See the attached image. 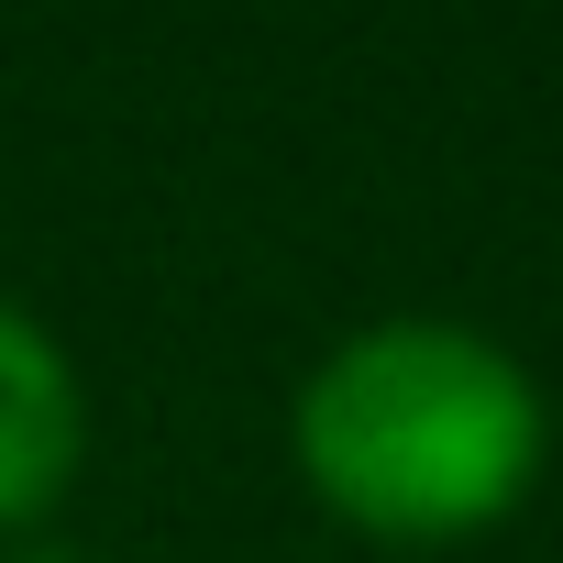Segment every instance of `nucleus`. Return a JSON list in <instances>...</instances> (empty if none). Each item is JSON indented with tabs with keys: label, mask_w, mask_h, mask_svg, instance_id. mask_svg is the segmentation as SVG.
<instances>
[{
	"label": "nucleus",
	"mask_w": 563,
	"mask_h": 563,
	"mask_svg": "<svg viewBox=\"0 0 563 563\" xmlns=\"http://www.w3.org/2000/svg\"><path fill=\"white\" fill-rule=\"evenodd\" d=\"M78 464H89V376L23 299H0V552L56 530Z\"/></svg>",
	"instance_id": "obj_2"
},
{
	"label": "nucleus",
	"mask_w": 563,
	"mask_h": 563,
	"mask_svg": "<svg viewBox=\"0 0 563 563\" xmlns=\"http://www.w3.org/2000/svg\"><path fill=\"white\" fill-rule=\"evenodd\" d=\"M0 563H100V552H78V541H56V530H45V541H12Z\"/></svg>",
	"instance_id": "obj_3"
},
{
	"label": "nucleus",
	"mask_w": 563,
	"mask_h": 563,
	"mask_svg": "<svg viewBox=\"0 0 563 563\" xmlns=\"http://www.w3.org/2000/svg\"><path fill=\"white\" fill-rule=\"evenodd\" d=\"M288 464L343 530L387 552H453L530 508L552 464V398L497 332L387 310L299 376Z\"/></svg>",
	"instance_id": "obj_1"
}]
</instances>
